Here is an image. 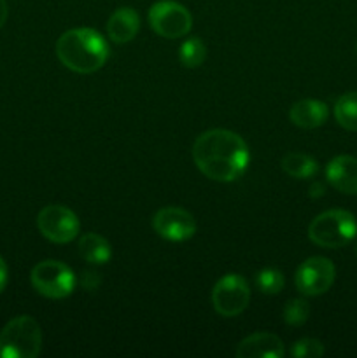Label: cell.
<instances>
[{
    "label": "cell",
    "instance_id": "5",
    "mask_svg": "<svg viewBox=\"0 0 357 358\" xmlns=\"http://www.w3.org/2000/svg\"><path fill=\"white\" fill-rule=\"evenodd\" d=\"M31 285L48 299H65L76 289V275L59 261H42L31 269Z\"/></svg>",
    "mask_w": 357,
    "mask_h": 358
},
{
    "label": "cell",
    "instance_id": "4",
    "mask_svg": "<svg viewBox=\"0 0 357 358\" xmlns=\"http://www.w3.org/2000/svg\"><path fill=\"white\" fill-rule=\"evenodd\" d=\"M357 234L356 217L346 210H328L312 220L308 238L322 248H340Z\"/></svg>",
    "mask_w": 357,
    "mask_h": 358
},
{
    "label": "cell",
    "instance_id": "24",
    "mask_svg": "<svg viewBox=\"0 0 357 358\" xmlns=\"http://www.w3.org/2000/svg\"><path fill=\"white\" fill-rule=\"evenodd\" d=\"M324 191H326L324 185H322V184H314L310 187V196H312V198H321V196L324 194Z\"/></svg>",
    "mask_w": 357,
    "mask_h": 358
},
{
    "label": "cell",
    "instance_id": "3",
    "mask_svg": "<svg viewBox=\"0 0 357 358\" xmlns=\"http://www.w3.org/2000/svg\"><path fill=\"white\" fill-rule=\"evenodd\" d=\"M41 346V327L28 315L13 318L0 332V358H35Z\"/></svg>",
    "mask_w": 357,
    "mask_h": 358
},
{
    "label": "cell",
    "instance_id": "20",
    "mask_svg": "<svg viewBox=\"0 0 357 358\" xmlns=\"http://www.w3.org/2000/svg\"><path fill=\"white\" fill-rule=\"evenodd\" d=\"M310 317V306L304 299H293L284 308V320L290 327H300Z\"/></svg>",
    "mask_w": 357,
    "mask_h": 358
},
{
    "label": "cell",
    "instance_id": "15",
    "mask_svg": "<svg viewBox=\"0 0 357 358\" xmlns=\"http://www.w3.org/2000/svg\"><path fill=\"white\" fill-rule=\"evenodd\" d=\"M79 254L90 264H107L112 257V248L100 234L86 233L79 240Z\"/></svg>",
    "mask_w": 357,
    "mask_h": 358
},
{
    "label": "cell",
    "instance_id": "6",
    "mask_svg": "<svg viewBox=\"0 0 357 358\" xmlns=\"http://www.w3.org/2000/svg\"><path fill=\"white\" fill-rule=\"evenodd\" d=\"M149 24L161 37L178 38L189 34L192 27V16L182 3L174 0H161L149 9Z\"/></svg>",
    "mask_w": 357,
    "mask_h": 358
},
{
    "label": "cell",
    "instance_id": "21",
    "mask_svg": "<svg viewBox=\"0 0 357 358\" xmlns=\"http://www.w3.org/2000/svg\"><path fill=\"white\" fill-rule=\"evenodd\" d=\"M290 355L294 358H321L324 355V346L317 339L304 338L294 343L290 348Z\"/></svg>",
    "mask_w": 357,
    "mask_h": 358
},
{
    "label": "cell",
    "instance_id": "9",
    "mask_svg": "<svg viewBox=\"0 0 357 358\" xmlns=\"http://www.w3.org/2000/svg\"><path fill=\"white\" fill-rule=\"evenodd\" d=\"M336 269L329 259L326 257H310L298 268L294 282L296 289L303 296H321L326 294L335 283Z\"/></svg>",
    "mask_w": 357,
    "mask_h": 358
},
{
    "label": "cell",
    "instance_id": "11",
    "mask_svg": "<svg viewBox=\"0 0 357 358\" xmlns=\"http://www.w3.org/2000/svg\"><path fill=\"white\" fill-rule=\"evenodd\" d=\"M286 355L282 339L270 332H255L238 345V358H282Z\"/></svg>",
    "mask_w": 357,
    "mask_h": 358
},
{
    "label": "cell",
    "instance_id": "8",
    "mask_svg": "<svg viewBox=\"0 0 357 358\" xmlns=\"http://www.w3.org/2000/svg\"><path fill=\"white\" fill-rule=\"evenodd\" d=\"M251 301V289L244 276L230 275L223 276L212 290V304L220 317H238L244 313Z\"/></svg>",
    "mask_w": 357,
    "mask_h": 358
},
{
    "label": "cell",
    "instance_id": "13",
    "mask_svg": "<svg viewBox=\"0 0 357 358\" xmlns=\"http://www.w3.org/2000/svg\"><path fill=\"white\" fill-rule=\"evenodd\" d=\"M140 30V17L132 7H119L107 21L108 38L115 44H126L133 41Z\"/></svg>",
    "mask_w": 357,
    "mask_h": 358
},
{
    "label": "cell",
    "instance_id": "10",
    "mask_svg": "<svg viewBox=\"0 0 357 358\" xmlns=\"http://www.w3.org/2000/svg\"><path fill=\"white\" fill-rule=\"evenodd\" d=\"M153 227L163 240L168 241H186L196 233L195 217L188 210L177 206H167L156 212Z\"/></svg>",
    "mask_w": 357,
    "mask_h": 358
},
{
    "label": "cell",
    "instance_id": "7",
    "mask_svg": "<svg viewBox=\"0 0 357 358\" xmlns=\"http://www.w3.org/2000/svg\"><path fill=\"white\" fill-rule=\"evenodd\" d=\"M37 227L52 243H70L79 234L80 224L76 213L62 205H48L38 212Z\"/></svg>",
    "mask_w": 357,
    "mask_h": 358
},
{
    "label": "cell",
    "instance_id": "22",
    "mask_svg": "<svg viewBox=\"0 0 357 358\" xmlns=\"http://www.w3.org/2000/svg\"><path fill=\"white\" fill-rule=\"evenodd\" d=\"M102 280H100V275L94 271H90V269H86V271L80 275V287H83L84 290H97L98 287H100Z\"/></svg>",
    "mask_w": 357,
    "mask_h": 358
},
{
    "label": "cell",
    "instance_id": "17",
    "mask_svg": "<svg viewBox=\"0 0 357 358\" xmlns=\"http://www.w3.org/2000/svg\"><path fill=\"white\" fill-rule=\"evenodd\" d=\"M335 117L342 128L357 131V91L345 93L336 101Z\"/></svg>",
    "mask_w": 357,
    "mask_h": 358
},
{
    "label": "cell",
    "instance_id": "19",
    "mask_svg": "<svg viewBox=\"0 0 357 358\" xmlns=\"http://www.w3.org/2000/svg\"><path fill=\"white\" fill-rule=\"evenodd\" d=\"M255 285L261 290L262 294H268V296H275V294L282 292L284 285H286V280L284 275L279 269L266 268L255 275Z\"/></svg>",
    "mask_w": 357,
    "mask_h": 358
},
{
    "label": "cell",
    "instance_id": "23",
    "mask_svg": "<svg viewBox=\"0 0 357 358\" xmlns=\"http://www.w3.org/2000/svg\"><path fill=\"white\" fill-rule=\"evenodd\" d=\"M7 285V264L2 257H0V292L6 289Z\"/></svg>",
    "mask_w": 357,
    "mask_h": 358
},
{
    "label": "cell",
    "instance_id": "12",
    "mask_svg": "<svg viewBox=\"0 0 357 358\" xmlns=\"http://www.w3.org/2000/svg\"><path fill=\"white\" fill-rule=\"evenodd\" d=\"M326 178L336 191L357 194V159L352 156L335 157L326 168Z\"/></svg>",
    "mask_w": 357,
    "mask_h": 358
},
{
    "label": "cell",
    "instance_id": "14",
    "mask_svg": "<svg viewBox=\"0 0 357 358\" xmlns=\"http://www.w3.org/2000/svg\"><path fill=\"white\" fill-rule=\"evenodd\" d=\"M329 108L324 101L301 100L290 107L289 119L293 124L303 129H315L328 121Z\"/></svg>",
    "mask_w": 357,
    "mask_h": 358
},
{
    "label": "cell",
    "instance_id": "26",
    "mask_svg": "<svg viewBox=\"0 0 357 358\" xmlns=\"http://www.w3.org/2000/svg\"><path fill=\"white\" fill-rule=\"evenodd\" d=\"M354 254H356V257H357V241H356V245H354Z\"/></svg>",
    "mask_w": 357,
    "mask_h": 358
},
{
    "label": "cell",
    "instance_id": "2",
    "mask_svg": "<svg viewBox=\"0 0 357 358\" xmlns=\"http://www.w3.org/2000/svg\"><path fill=\"white\" fill-rule=\"evenodd\" d=\"M58 59L77 73H93L108 59V45L104 35L93 28H74L56 42Z\"/></svg>",
    "mask_w": 357,
    "mask_h": 358
},
{
    "label": "cell",
    "instance_id": "18",
    "mask_svg": "<svg viewBox=\"0 0 357 358\" xmlns=\"http://www.w3.org/2000/svg\"><path fill=\"white\" fill-rule=\"evenodd\" d=\"M206 58V48L198 37H191L178 49V59L186 69H196Z\"/></svg>",
    "mask_w": 357,
    "mask_h": 358
},
{
    "label": "cell",
    "instance_id": "16",
    "mask_svg": "<svg viewBox=\"0 0 357 358\" xmlns=\"http://www.w3.org/2000/svg\"><path fill=\"white\" fill-rule=\"evenodd\" d=\"M282 170L286 171L289 177L303 180V178H310L317 173L318 164L317 161H315L312 156H308V154L289 152L284 156Z\"/></svg>",
    "mask_w": 357,
    "mask_h": 358
},
{
    "label": "cell",
    "instance_id": "25",
    "mask_svg": "<svg viewBox=\"0 0 357 358\" xmlns=\"http://www.w3.org/2000/svg\"><path fill=\"white\" fill-rule=\"evenodd\" d=\"M6 20H7V3L6 0H0V28L4 27Z\"/></svg>",
    "mask_w": 357,
    "mask_h": 358
},
{
    "label": "cell",
    "instance_id": "1",
    "mask_svg": "<svg viewBox=\"0 0 357 358\" xmlns=\"http://www.w3.org/2000/svg\"><path fill=\"white\" fill-rule=\"evenodd\" d=\"M192 159L205 177L233 182L245 173L251 161L245 140L230 129H209L195 140Z\"/></svg>",
    "mask_w": 357,
    "mask_h": 358
}]
</instances>
